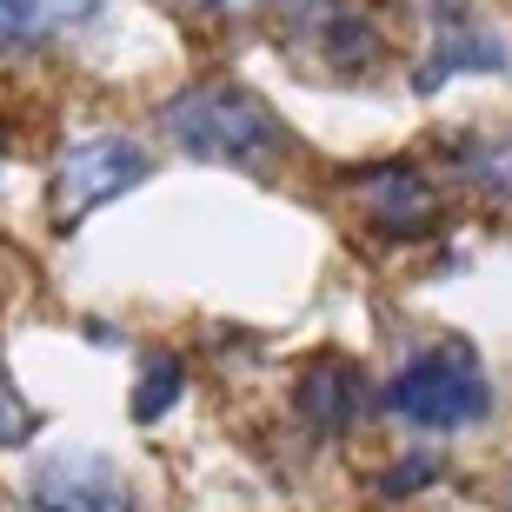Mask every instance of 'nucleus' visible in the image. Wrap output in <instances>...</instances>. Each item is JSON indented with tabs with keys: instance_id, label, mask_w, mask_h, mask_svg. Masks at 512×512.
<instances>
[{
	"instance_id": "obj_1",
	"label": "nucleus",
	"mask_w": 512,
	"mask_h": 512,
	"mask_svg": "<svg viewBox=\"0 0 512 512\" xmlns=\"http://www.w3.org/2000/svg\"><path fill=\"white\" fill-rule=\"evenodd\" d=\"M160 127L180 153L213 160V167H273L293 147L280 114L253 87H233V80H200L187 94H173L160 107Z\"/></svg>"
},
{
	"instance_id": "obj_2",
	"label": "nucleus",
	"mask_w": 512,
	"mask_h": 512,
	"mask_svg": "<svg viewBox=\"0 0 512 512\" xmlns=\"http://www.w3.org/2000/svg\"><path fill=\"white\" fill-rule=\"evenodd\" d=\"M386 413L419 433H466L493 413V380L466 340H439L386 380Z\"/></svg>"
},
{
	"instance_id": "obj_3",
	"label": "nucleus",
	"mask_w": 512,
	"mask_h": 512,
	"mask_svg": "<svg viewBox=\"0 0 512 512\" xmlns=\"http://www.w3.org/2000/svg\"><path fill=\"white\" fill-rule=\"evenodd\" d=\"M273 27L313 74H366L380 67V27L360 0H266Z\"/></svg>"
},
{
	"instance_id": "obj_4",
	"label": "nucleus",
	"mask_w": 512,
	"mask_h": 512,
	"mask_svg": "<svg viewBox=\"0 0 512 512\" xmlns=\"http://www.w3.org/2000/svg\"><path fill=\"white\" fill-rule=\"evenodd\" d=\"M147 173H153L147 147H140V140H127V133L80 140V147H67V153L54 160V187H47V200H54V220H60V227H80L94 207H107V200L133 193Z\"/></svg>"
},
{
	"instance_id": "obj_5",
	"label": "nucleus",
	"mask_w": 512,
	"mask_h": 512,
	"mask_svg": "<svg viewBox=\"0 0 512 512\" xmlns=\"http://www.w3.org/2000/svg\"><path fill=\"white\" fill-rule=\"evenodd\" d=\"M27 506L34 512H133V486L107 453L60 446L27 466Z\"/></svg>"
},
{
	"instance_id": "obj_6",
	"label": "nucleus",
	"mask_w": 512,
	"mask_h": 512,
	"mask_svg": "<svg viewBox=\"0 0 512 512\" xmlns=\"http://www.w3.org/2000/svg\"><path fill=\"white\" fill-rule=\"evenodd\" d=\"M346 200L360 207L366 227H380V233H433V220H439V193L406 160L346 173Z\"/></svg>"
},
{
	"instance_id": "obj_7",
	"label": "nucleus",
	"mask_w": 512,
	"mask_h": 512,
	"mask_svg": "<svg viewBox=\"0 0 512 512\" xmlns=\"http://www.w3.org/2000/svg\"><path fill=\"white\" fill-rule=\"evenodd\" d=\"M293 406H300V419L313 426V433H346V426L360 419V406H366L360 366L340 360V353H320V360L300 373V386H293Z\"/></svg>"
},
{
	"instance_id": "obj_8",
	"label": "nucleus",
	"mask_w": 512,
	"mask_h": 512,
	"mask_svg": "<svg viewBox=\"0 0 512 512\" xmlns=\"http://www.w3.org/2000/svg\"><path fill=\"white\" fill-rule=\"evenodd\" d=\"M100 14V0H0V47H40Z\"/></svg>"
},
{
	"instance_id": "obj_9",
	"label": "nucleus",
	"mask_w": 512,
	"mask_h": 512,
	"mask_svg": "<svg viewBox=\"0 0 512 512\" xmlns=\"http://www.w3.org/2000/svg\"><path fill=\"white\" fill-rule=\"evenodd\" d=\"M499 60H506V47H499L493 34H479L473 20H453L446 27V40H433V54H426V67H419V94H433L439 80L453 74H499Z\"/></svg>"
},
{
	"instance_id": "obj_10",
	"label": "nucleus",
	"mask_w": 512,
	"mask_h": 512,
	"mask_svg": "<svg viewBox=\"0 0 512 512\" xmlns=\"http://www.w3.org/2000/svg\"><path fill=\"white\" fill-rule=\"evenodd\" d=\"M453 167L473 180L479 193L493 200H512V133H473L453 147Z\"/></svg>"
},
{
	"instance_id": "obj_11",
	"label": "nucleus",
	"mask_w": 512,
	"mask_h": 512,
	"mask_svg": "<svg viewBox=\"0 0 512 512\" xmlns=\"http://www.w3.org/2000/svg\"><path fill=\"white\" fill-rule=\"evenodd\" d=\"M180 393H187V366L173 360V353H153V360L140 366V393H133V419H140V426H153V419L167 413V406H180Z\"/></svg>"
},
{
	"instance_id": "obj_12",
	"label": "nucleus",
	"mask_w": 512,
	"mask_h": 512,
	"mask_svg": "<svg viewBox=\"0 0 512 512\" xmlns=\"http://www.w3.org/2000/svg\"><path fill=\"white\" fill-rule=\"evenodd\" d=\"M433 473H439L433 459H406V466H393V473H386V479H380V493H393V499H406V493H413V486H426V479H433Z\"/></svg>"
},
{
	"instance_id": "obj_13",
	"label": "nucleus",
	"mask_w": 512,
	"mask_h": 512,
	"mask_svg": "<svg viewBox=\"0 0 512 512\" xmlns=\"http://www.w3.org/2000/svg\"><path fill=\"white\" fill-rule=\"evenodd\" d=\"M27 433H34V413H27L14 393H0V446H20Z\"/></svg>"
},
{
	"instance_id": "obj_14",
	"label": "nucleus",
	"mask_w": 512,
	"mask_h": 512,
	"mask_svg": "<svg viewBox=\"0 0 512 512\" xmlns=\"http://www.w3.org/2000/svg\"><path fill=\"white\" fill-rule=\"evenodd\" d=\"M187 14H200V20H247L260 0H180Z\"/></svg>"
}]
</instances>
